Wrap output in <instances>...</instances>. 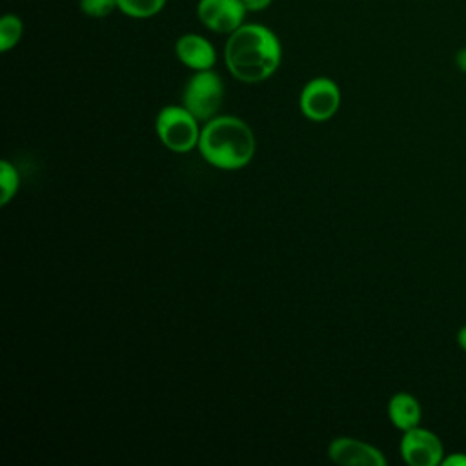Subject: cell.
<instances>
[{"label":"cell","mask_w":466,"mask_h":466,"mask_svg":"<svg viewBox=\"0 0 466 466\" xmlns=\"http://www.w3.org/2000/svg\"><path fill=\"white\" fill-rule=\"evenodd\" d=\"M399 450L410 466H437L444 459V444L439 435L420 426L404 431Z\"/></svg>","instance_id":"8992f818"},{"label":"cell","mask_w":466,"mask_h":466,"mask_svg":"<svg viewBox=\"0 0 466 466\" xmlns=\"http://www.w3.org/2000/svg\"><path fill=\"white\" fill-rule=\"evenodd\" d=\"M242 2H244V7L248 13H258V11L268 9L273 0H242Z\"/></svg>","instance_id":"9a60e30c"},{"label":"cell","mask_w":466,"mask_h":466,"mask_svg":"<svg viewBox=\"0 0 466 466\" xmlns=\"http://www.w3.org/2000/svg\"><path fill=\"white\" fill-rule=\"evenodd\" d=\"M328 455L342 466H386L382 451L368 442L351 437H337L328 446Z\"/></svg>","instance_id":"ba28073f"},{"label":"cell","mask_w":466,"mask_h":466,"mask_svg":"<svg viewBox=\"0 0 466 466\" xmlns=\"http://www.w3.org/2000/svg\"><path fill=\"white\" fill-rule=\"evenodd\" d=\"M177 58L193 71L213 69L217 62V53L211 42L197 33L182 35L175 44Z\"/></svg>","instance_id":"9c48e42d"},{"label":"cell","mask_w":466,"mask_h":466,"mask_svg":"<svg viewBox=\"0 0 466 466\" xmlns=\"http://www.w3.org/2000/svg\"><path fill=\"white\" fill-rule=\"evenodd\" d=\"M246 7L242 0H198L197 16L209 31L231 35L244 24Z\"/></svg>","instance_id":"52a82bcc"},{"label":"cell","mask_w":466,"mask_h":466,"mask_svg":"<svg viewBox=\"0 0 466 466\" xmlns=\"http://www.w3.org/2000/svg\"><path fill=\"white\" fill-rule=\"evenodd\" d=\"M442 466H466V453H450L444 455Z\"/></svg>","instance_id":"2e32d148"},{"label":"cell","mask_w":466,"mask_h":466,"mask_svg":"<svg viewBox=\"0 0 466 466\" xmlns=\"http://www.w3.org/2000/svg\"><path fill=\"white\" fill-rule=\"evenodd\" d=\"M282 47L279 36L266 25L242 24L235 29L224 47L229 73L246 84L269 78L280 66Z\"/></svg>","instance_id":"6da1fadb"},{"label":"cell","mask_w":466,"mask_h":466,"mask_svg":"<svg viewBox=\"0 0 466 466\" xmlns=\"http://www.w3.org/2000/svg\"><path fill=\"white\" fill-rule=\"evenodd\" d=\"M118 9L116 0H80V11L91 18H104Z\"/></svg>","instance_id":"5bb4252c"},{"label":"cell","mask_w":466,"mask_h":466,"mask_svg":"<svg viewBox=\"0 0 466 466\" xmlns=\"http://www.w3.org/2000/svg\"><path fill=\"white\" fill-rule=\"evenodd\" d=\"M20 177L9 160L0 162V204L5 206L18 191Z\"/></svg>","instance_id":"4fadbf2b"},{"label":"cell","mask_w":466,"mask_h":466,"mask_svg":"<svg viewBox=\"0 0 466 466\" xmlns=\"http://www.w3.org/2000/svg\"><path fill=\"white\" fill-rule=\"evenodd\" d=\"M198 151L208 164L218 169H242L255 155V135L238 116H213L204 122Z\"/></svg>","instance_id":"7a4b0ae2"},{"label":"cell","mask_w":466,"mask_h":466,"mask_svg":"<svg viewBox=\"0 0 466 466\" xmlns=\"http://www.w3.org/2000/svg\"><path fill=\"white\" fill-rule=\"evenodd\" d=\"M224 100V82L213 69L195 71L182 91V106L200 122L213 118Z\"/></svg>","instance_id":"277c9868"},{"label":"cell","mask_w":466,"mask_h":466,"mask_svg":"<svg viewBox=\"0 0 466 466\" xmlns=\"http://www.w3.org/2000/svg\"><path fill=\"white\" fill-rule=\"evenodd\" d=\"M340 89L328 76L311 78L300 91V113L313 122H326L339 111Z\"/></svg>","instance_id":"5b68a950"},{"label":"cell","mask_w":466,"mask_h":466,"mask_svg":"<svg viewBox=\"0 0 466 466\" xmlns=\"http://www.w3.org/2000/svg\"><path fill=\"white\" fill-rule=\"evenodd\" d=\"M457 344H459V348L466 353V326H462V328L457 331Z\"/></svg>","instance_id":"e0dca14e"},{"label":"cell","mask_w":466,"mask_h":466,"mask_svg":"<svg viewBox=\"0 0 466 466\" xmlns=\"http://www.w3.org/2000/svg\"><path fill=\"white\" fill-rule=\"evenodd\" d=\"M118 9L133 18H149L160 13L166 0H116Z\"/></svg>","instance_id":"8fae6325"},{"label":"cell","mask_w":466,"mask_h":466,"mask_svg":"<svg viewBox=\"0 0 466 466\" xmlns=\"http://www.w3.org/2000/svg\"><path fill=\"white\" fill-rule=\"evenodd\" d=\"M388 417H390V422L404 433L419 426L422 417L420 402L411 393L399 391L388 402Z\"/></svg>","instance_id":"30bf717a"},{"label":"cell","mask_w":466,"mask_h":466,"mask_svg":"<svg viewBox=\"0 0 466 466\" xmlns=\"http://www.w3.org/2000/svg\"><path fill=\"white\" fill-rule=\"evenodd\" d=\"M24 33V24L16 15H4L0 20V51L5 53L15 47Z\"/></svg>","instance_id":"7c38bea8"},{"label":"cell","mask_w":466,"mask_h":466,"mask_svg":"<svg viewBox=\"0 0 466 466\" xmlns=\"http://www.w3.org/2000/svg\"><path fill=\"white\" fill-rule=\"evenodd\" d=\"M198 118L184 106H166L155 118V131L160 142L175 153H187L198 147L200 131Z\"/></svg>","instance_id":"3957f363"},{"label":"cell","mask_w":466,"mask_h":466,"mask_svg":"<svg viewBox=\"0 0 466 466\" xmlns=\"http://www.w3.org/2000/svg\"><path fill=\"white\" fill-rule=\"evenodd\" d=\"M457 66H459V69H462L464 73H466V47H462L459 53H457Z\"/></svg>","instance_id":"ac0fdd59"}]
</instances>
